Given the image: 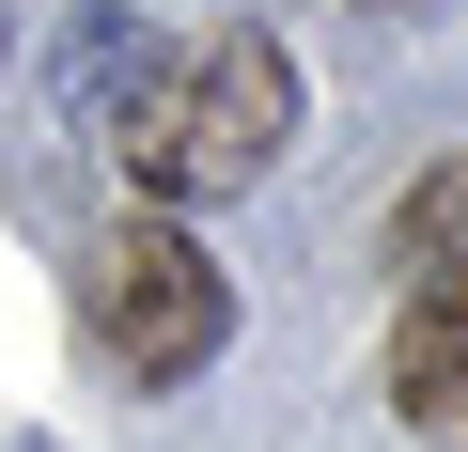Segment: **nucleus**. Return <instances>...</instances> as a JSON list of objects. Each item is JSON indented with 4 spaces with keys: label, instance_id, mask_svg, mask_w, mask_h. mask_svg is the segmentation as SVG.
Segmentation results:
<instances>
[{
    "label": "nucleus",
    "instance_id": "obj_1",
    "mask_svg": "<svg viewBox=\"0 0 468 452\" xmlns=\"http://www.w3.org/2000/svg\"><path fill=\"white\" fill-rule=\"evenodd\" d=\"M282 141H297V63L266 32H203L110 79V156L141 203H234L282 172Z\"/></svg>",
    "mask_w": 468,
    "mask_h": 452
},
{
    "label": "nucleus",
    "instance_id": "obj_2",
    "mask_svg": "<svg viewBox=\"0 0 468 452\" xmlns=\"http://www.w3.org/2000/svg\"><path fill=\"white\" fill-rule=\"evenodd\" d=\"M79 312H94V343H110L125 390H187L234 343V281L203 266V235H172V218H125V235L79 266Z\"/></svg>",
    "mask_w": 468,
    "mask_h": 452
},
{
    "label": "nucleus",
    "instance_id": "obj_3",
    "mask_svg": "<svg viewBox=\"0 0 468 452\" xmlns=\"http://www.w3.org/2000/svg\"><path fill=\"white\" fill-rule=\"evenodd\" d=\"M390 421L468 452V281H406V312H390Z\"/></svg>",
    "mask_w": 468,
    "mask_h": 452
},
{
    "label": "nucleus",
    "instance_id": "obj_4",
    "mask_svg": "<svg viewBox=\"0 0 468 452\" xmlns=\"http://www.w3.org/2000/svg\"><path fill=\"white\" fill-rule=\"evenodd\" d=\"M390 266H406V281H468V156L406 172V203H390Z\"/></svg>",
    "mask_w": 468,
    "mask_h": 452
},
{
    "label": "nucleus",
    "instance_id": "obj_5",
    "mask_svg": "<svg viewBox=\"0 0 468 452\" xmlns=\"http://www.w3.org/2000/svg\"><path fill=\"white\" fill-rule=\"evenodd\" d=\"M375 16H421V0H375Z\"/></svg>",
    "mask_w": 468,
    "mask_h": 452
},
{
    "label": "nucleus",
    "instance_id": "obj_6",
    "mask_svg": "<svg viewBox=\"0 0 468 452\" xmlns=\"http://www.w3.org/2000/svg\"><path fill=\"white\" fill-rule=\"evenodd\" d=\"M0 452H48V436H0Z\"/></svg>",
    "mask_w": 468,
    "mask_h": 452
}]
</instances>
